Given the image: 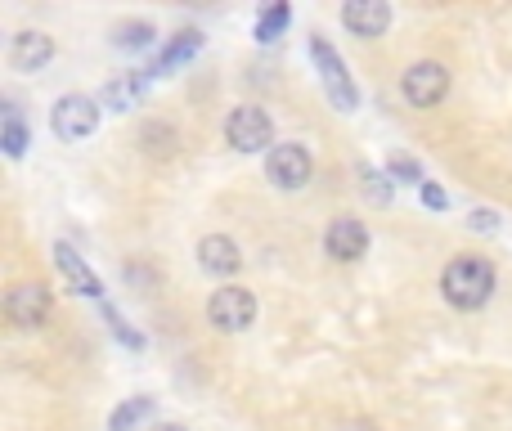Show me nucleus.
Returning <instances> with one entry per match:
<instances>
[{
	"mask_svg": "<svg viewBox=\"0 0 512 431\" xmlns=\"http://www.w3.org/2000/svg\"><path fill=\"white\" fill-rule=\"evenodd\" d=\"M441 288H445V301H450V306L477 310L495 297V265L481 261V256H459V261L445 265Z\"/></svg>",
	"mask_w": 512,
	"mask_h": 431,
	"instance_id": "obj_1",
	"label": "nucleus"
},
{
	"mask_svg": "<svg viewBox=\"0 0 512 431\" xmlns=\"http://www.w3.org/2000/svg\"><path fill=\"white\" fill-rule=\"evenodd\" d=\"M225 140H230L239 153H261V149H270V144H274V122H270V113H265V108H256V104L234 108V113L225 117Z\"/></svg>",
	"mask_w": 512,
	"mask_h": 431,
	"instance_id": "obj_2",
	"label": "nucleus"
},
{
	"mask_svg": "<svg viewBox=\"0 0 512 431\" xmlns=\"http://www.w3.org/2000/svg\"><path fill=\"white\" fill-rule=\"evenodd\" d=\"M207 319L221 333H243L256 319V297L248 288H216L212 301H207Z\"/></svg>",
	"mask_w": 512,
	"mask_h": 431,
	"instance_id": "obj_3",
	"label": "nucleus"
},
{
	"mask_svg": "<svg viewBox=\"0 0 512 431\" xmlns=\"http://www.w3.org/2000/svg\"><path fill=\"white\" fill-rule=\"evenodd\" d=\"M50 126L59 140H86V135H95V126H99V104L86 95H63L50 113Z\"/></svg>",
	"mask_w": 512,
	"mask_h": 431,
	"instance_id": "obj_4",
	"label": "nucleus"
},
{
	"mask_svg": "<svg viewBox=\"0 0 512 431\" xmlns=\"http://www.w3.org/2000/svg\"><path fill=\"white\" fill-rule=\"evenodd\" d=\"M400 90H405V99H409L414 108H436L445 95H450V72H445L441 63L423 59V63H414V68L405 72Z\"/></svg>",
	"mask_w": 512,
	"mask_h": 431,
	"instance_id": "obj_5",
	"label": "nucleus"
},
{
	"mask_svg": "<svg viewBox=\"0 0 512 431\" xmlns=\"http://www.w3.org/2000/svg\"><path fill=\"white\" fill-rule=\"evenodd\" d=\"M310 59H315L319 72H324V86H328V95H333V104L342 108V113H351V108L360 104V95H355V86H351V77H346L337 50L324 41V36H310Z\"/></svg>",
	"mask_w": 512,
	"mask_h": 431,
	"instance_id": "obj_6",
	"label": "nucleus"
},
{
	"mask_svg": "<svg viewBox=\"0 0 512 431\" xmlns=\"http://www.w3.org/2000/svg\"><path fill=\"white\" fill-rule=\"evenodd\" d=\"M265 176L279 189H301L310 180V153L301 144H274L265 158Z\"/></svg>",
	"mask_w": 512,
	"mask_h": 431,
	"instance_id": "obj_7",
	"label": "nucleus"
},
{
	"mask_svg": "<svg viewBox=\"0 0 512 431\" xmlns=\"http://www.w3.org/2000/svg\"><path fill=\"white\" fill-rule=\"evenodd\" d=\"M5 315H9V324H18V328H41L45 319H50V292H45L41 283H18L5 297Z\"/></svg>",
	"mask_w": 512,
	"mask_h": 431,
	"instance_id": "obj_8",
	"label": "nucleus"
},
{
	"mask_svg": "<svg viewBox=\"0 0 512 431\" xmlns=\"http://www.w3.org/2000/svg\"><path fill=\"white\" fill-rule=\"evenodd\" d=\"M342 23L351 27L355 36H382L387 32V23H391V5L387 0H346L342 5Z\"/></svg>",
	"mask_w": 512,
	"mask_h": 431,
	"instance_id": "obj_9",
	"label": "nucleus"
},
{
	"mask_svg": "<svg viewBox=\"0 0 512 431\" xmlns=\"http://www.w3.org/2000/svg\"><path fill=\"white\" fill-rule=\"evenodd\" d=\"M324 243H328V256H333V261H360V256L369 252V229H364L360 220L342 216V220L328 225Z\"/></svg>",
	"mask_w": 512,
	"mask_h": 431,
	"instance_id": "obj_10",
	"label": "nucleus"
},
{
	"mask_svg": "<svg viewBox=\"0 0 512 431\" xmlns=\"http://www.w3.org/2000/svg\"><path fill=\"white\" fill-rule=\"evenodd\" d=\"M198 265H203L207 274H216V279H230V274L243 265V252H239V243H234V238L207 234L203 243H198Z\"/></svg>",
	"mask_w": 512,
	"mask_h": 431,
	"instance_id": "obj_11",
	"label": "nucleus"
},
{
	"mask_svg": "<svg viewBox=\"0 0 512 431\" xmlns=\"http://www.w3.org/2000/svg\"><path fill=\"white\" fill-rule=\"evenodd\" d=\"M50 59H54V41L45 32H18L14 45H9V63L18 72H41Z\"/></svg>",
	"mask_w": 512,
	"mask_h": 431,
	"instance_id": "obj_12",
	"label": "nucleus"
},
{
	"mask_svg": "<svg viewBox=\"0 0 512 431\" xmlns=\"http://www.w3.org/2000/svg\"><path fill=\"white\" fill-rule=\"evenodd\" d=\"M54 261H59V270H63V279L72 283V288L81 292V297H104V283H99V274L90 270L86 261H81L77 252H72L68 243H59L54 247Z\"/></svg>",
	"mask_w": 512,
	"mask_h": 431,
	"instance_id": "obj_13",
	"label": "nucleus"
},
{
	"mask_svg": "<svg viewBox=\"0 0 512 431\" xmlns=\"http://www.w3.org/2000/svg\"><path fill=\"white\" fill-rule=\"evenodd\" d=\"M144 72H122L117 81H108L104 86V104L113 108V113H131L135 104H140V95H144Z\"/></svg>",
	"mask_w": 512,
	"mask_h": 431,
	"instance_id": "obj_14",
	"label": "nucleus"
},
{
	"mask_svg": "<svg viewBox=\"0 0 512 431\" xmlns=\"http://www.w3.org/2000/svg\"><path fill=\"white\" fill-rule=\"evenodd\" d=\"M144 418H153V400L149 396H135V400H126V405L113 409V418H108V431H135Z\"/></svg>",
	"mask_w": 512,
	"mask_h": 431,
	"instance_id": "obj_15",
	"label": "nucleus"
},
{
	"mask_svg": "<svg viewBox=\"0 0 512 431\" xmlns=\"http://www.w3.org/2000/svg\"><path fill=\"white\" fill-rule=\"evenodd\" d=\"M198 45H203V32H194V27H189V32H180L176 41L167 45V50H162V59H158V72H171L176 68V63H189L198 54Z\"/></svg>",
	"mask_w": 512,
	"mask_h": 431,
	"instance_id": "obj_16",
	"label": "nucleus"
},
{
	"mask_svg": "<svg viewBox=\"0 0 512 431\" xmlns=\"http://www.w3.org/2000/svg\"><path fill=\"white\" fill-rule=\"evenodd\" d=\"M140 140H144V149H149L153 158H167L171 144H176V131H171L167 122H149V126H144Z\"/></svg>",
	"mask_w": 512,
	"mask_h": 431,
	"instance_id": "obj_17",
	"label": "nucleus"
},
{
	"mask_svg": "<svg viewBox=\"0 0 512 431\" xmlns=\"http://www.w3.org/2000/svg\"><path fill=\"white\" fill-rule=\"evenodd\" d=\"M288 23H292V9L288 5H270L261 14V23H256V41H274V36H279Z\"/></svg>",
	"mask_w": 512,
	"mask_h": 431,
	"instance_id": "obj_18",
	"label": "nucleus"
},
{
	"mask_svg": "<svg viewBox=\"0 0 512 431\" xmlns=\"http://www.w3.org/2000/svg\"><path fill=\"white\" fill-rule=\"evenodd\" d=\"M122 50H149L153 45V23H122L113 36Z\"/></svg>",
	"mask_w": 512,
	"mask_h": 431,
	"instance_id": "obj_19",
	"label": "nucleus"
},
{
	"mask_svg": "<svg viewBox=\"0 0 512 431\" xmlns=\"http://www.w3.org/2000/svg\"><path fill=\"white\" fill-rule=\"evenodd\" d=\"M0 144H5L9 158H23V149H27V126L18 122L14 108H5V140H0Z\"/></svg>",
	"mask_w": 512,
	"mask_h": 431,
	"instance_id": "obj_20",
	"label": "nucleus"
},
{
	"mask_svg": "<svg viewBox=\"0 0 512 431\" xmlns=\"http://www.w3.org/2000/svg\"><path fill=\"white\" fill-rule=\"evenodd\" d=\"M104 319H108V328H113V333L122 337V346H131V351H144V337L135 333V328L122 319V310H117V306H108V301H104Z\"/></svg>",
	"mask_w": 512,
	"mask_h": 431,
	"instance_id": "obj_21",
	"label": "nucleus"
},
{
	"mask_svg": "<svg viewBox=\"0 0 512 431\" xmlns=\"http://www.w3.org/2000/svg\"><path fill=\"white\" fill-rule=\"evenodd\" d=\"M387 171H391V180H405V185H418V189L427 185V180H423V167H418L414 158H405V153H396V158L387 162Z\"/></svg>",
	"mask_w": 512,
	"mask_h": 431,
	"instance_id": "obj_22",
	"label": "nucleus"
},
{
	"mask_svg": "<svg viewBox=\"0 0 512 431\" xmlns=\"http://www.w3.org/2000/svg\"><path fill=\"white\" fill-rule=\"evenodd\" d=\"M418 194H423V203H427V207H436V212H445V207H450V198H445V189H436V185H423V189H418Z\"/></svg>",
	"mask_w": 512,
	"mask_h": 431,
	"instance_id": "obj_23",
	"label": "nucleus"
},
{
	"mask_svg": "<svg viewBox=\"0 0 512 431\" xmlns=\"http://www.w3.org/2000/svg\"><path fill=\"white\" fill-rule=\"evenodd\" d=\"M364 185H369V194L378 198V203H387V185H382L378 171H364Z\"/></svg>",
	"mask_w": 512,
	"mask_h": 431,
	"instance_id": "obj_24",
	"label": "nucleus"
},
{
	"mask_svg": "<svg viewBox=\"0 0 512 431\" xmlns=\"http://www.w3.org/2000/svg\"><path fill=\"white\" fill-rule=\"evenodd\" d=\"M472 225H477V229H486V234H490V229H495L499 220H495V212H486V207H481V212H472Z\"/></svg>",
	"mask_w": 512,
	"mask_h": 431,
	"instance_id": "obj_25",
	"label": "nucleus"
},
{
	"mask_svg": "<svg viewBox=\"0 0 512 431\" xmlns=\"http://www.w3.org/2000/svg\"><path fill=\"white\" fill-rule=\"evenodd\" d=\"M153 431H185V427H176V423H162V427H153Z\"/></svg>",
	"mask_w": 512,
	"mask_h": 431,
	"instance_id": "obj_26",
	"label": "nucleus"
}]
</instances>
